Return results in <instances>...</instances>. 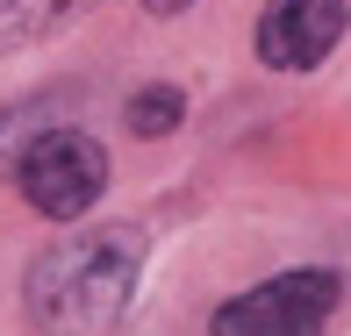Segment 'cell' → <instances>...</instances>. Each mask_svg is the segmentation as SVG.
<instances>
[{
    "instance_id": "1",
    "label": "cell",
    "mask_w": 351,
    "mask_h": 336,
    "mask_svg": "<svg viewBox=\"0 0 351 336\" xmlns=\"http://www.w3.org/2000/svg\"><path fill=\"white\" fill-rule=\"evenodd\" d=\"M136 279H143V236L130 222H108V229L58 236L29 265L22 300H29L43 336H108L130 315Z\"/></svg>"
},
{
    "instance_id": "2",
    "label": "cell",
    "mask_w": 351,
    "mask_h": 336,
    "mask_svg": "<svg viewBox=\"0 0 351 336\" xmlns=\"http://www.w3.org/2000/svg\"><path fill=\"white\" fill-rule=\"evenodd\" d=\"M14 186H22V201L36 207V215L79 222L108 194V151L86 129H43V136H29L22 157H14Z\"/></svg>"
},
{
    "instance_id": "3",
    "label": "cell",
    "mask_w": 351,
    "mask_h": 336,
    "mask_svg": "<svg viewBox=\"0 0 351 336\" xmlns=\"http://www.w3.org/2000/svg\"><path fill=\"white\" fill-rule=\"evenodd\" d=\"M344 300L337 272H280V279L251 286V294L215 308V336H323Z\"/></svg>"
},
{
    "instance_id": "4",
    "label": "cell",
    "mask_w": 351,
    "mask_h": 336,
    "mask_svg": "<svg viewBox=\"0 0 351 336\" xmlns=\"http://www.w3.org/2000/svg\"><path fill=\"white\" fill-rule=\"evenodd\" d=\"M344 36V0H265L258 57L273 72H315Z\"/></svg>"
},
{
    "instance_id": "5",
    "label": "cell",
    "mask_w": 351,
    "mask_h": 336,
    "mask_svg": "<svg viewBox=\"0 0 351 336\" xmlns=\"http://www.w3.org/2000/svg\"><path fill=\"white\" fill-rule=\"evenodd\" d=\"M86 8H101V0H0V51H29V43L58 36Z\"/></svg>"
},
{
    "instance_id": "6",
    "label": "cell",
    "mask_w": 351,
    "mask_h": 336,
    "mask_svg": "<svg viewBox=\"0 0 351 336\" xmlns=\"http://www.w3.org/2000/svg\"><path fill=\"white\" fill-rule=\"evenodd\" d=\"M180 115H186L180 86H143L136 101H130V129H136V136H165V129H180Z\"/></svg>"
},
{
    "instance_id": "7",
    "label": "cell",
    "mask_w": 351,
    "mask_h": 336,
    "mask_svg": "<svg viewBox=\"0 0 351 336\" xmlns=\"http://www.w3.org/2000/svg\"><path fill=\"white\" fill-rule=\"evenodd\" d=\"M151 14H180V8H194V0H143Z\"/></svg>"
}]
</instances>
